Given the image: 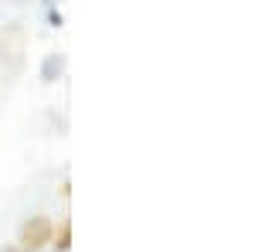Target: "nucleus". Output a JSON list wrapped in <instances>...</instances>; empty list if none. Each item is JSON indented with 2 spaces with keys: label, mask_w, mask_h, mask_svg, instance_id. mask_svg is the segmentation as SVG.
Wrapping results in <instances>:
<instances>
[{
  "label": "nucleus",
  "mask_w": 255,
  "mask_h": 252,
  "mask_svg": "<svg viewBox=\"0 0 255 252\" xmlns=\"http://www.w3.org/2000/svg\"><path fill=\"white\" fill-rule=\"evenodd\" d=\"M51 235H55V222L48 215H31L17 235V249L20 252H41L44 246H51Z\"/></svg>",
  "instance_id": "obj_1"
},
{
  "label": "nucleus",
  "mask_w": 255,
  "mask_h": 252,
  "mask_svg": "<svg viewBox=\"0 0 255 252\" xmlns=\"http://www.w3.org/2000/svg\"><path fill=\"white\" fill-rule=\"evenodd\" d=\"M65 75V55L61 51H48L44 58H41V82H58Z\"/></svg>",
  "instance_id": "obj_2"
},
{
  "label": "nucleus",
  "mask_w": 255,
  "mask_h": 252,
  "mask_svg": "<svg viewBox=\"0 0 255 252\" xmlns=\"http://www.w3.org/2000/svg\"><path fill=\"white\" fill-rule=\"evenodd\" d=\"M51 246H55L58 252H68V249H72V222H68V218H65L58 229H55V235H51Z\"/></svg>",
  "instance_id": "obj_3"
},
{
  "label": "nucleus",
  "mask_w": 255,
  "mask_h": 252,
  "mask_svg": "<svg viewBox=\"0 0 255 252\" xmlns=\"http://www.w3.org/2000/svg\"><path fill=\"white\" fill-rule=\"evenodd\" d=\"M48 24H51V27H61V24H65V17H61V10H55V7H48Z\"/></svg>",
  "instance_id": "obj_4"
},
{
  "label": "nucleus",
  "mask_w": 255,
  "mask_h": 252,
  "mask_svg": "<svg viewBox=\"0 0 255 252\" xmlns=\"http://www.w3.org/2000/svg\"><path fill=\"white\" fill-rule=\"evenodd\" d=\"M3 252H20V249H17V246H7V249H3Z\"/></svg>",
  "instance_id": "obj_5"
}]
</instances>
